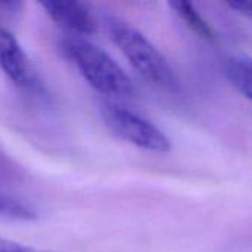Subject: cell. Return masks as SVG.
I'll return each instance as SVG.
<instances>
[{
    "mask_svg": "<svg viewBox=\"0 0 252 252\" xmlns=\"http://www.w3.org/2000/svg\"><path fill=\"white\" fill-rule=\"evenodd\" d=\"M63 56L97 93L109 100L128 99L134 86L127 72L99 46L84 37L66 35L59 43Z\"/></svg>",
    "mask_w": 252,
    "mask_h": 252,
    "instance_id": "6da1fadb",
    "label": "cell"
},
{
    "mask_svg": "<svg viewBox=\"0 0 252 252\" xmlns=\"http://www.w3.org/2000/svg\"><path fill=\"white\" fill-rule=\"evenodd\" d=\"M105 25L114 44L146 81L162 90H179V78L167 58L136 27L117 16H106Z\"/></svg>",
    "mask_w": 252,
    "mask_h": 252,
    "instance_id": "7a4b0ae2",
    "label": "cell"
},
{
    "mask_svg": "<svg viewBox=\"0 0 252 252\" xmlns=\"http://www.w3.org/2000/svg\"><path fill=\"white\" fill-rule=\"evenodd\" d=\"M99 112L106 127L118 139L131 146L157 154H167L171 151V140L168 136L142 114L109 99L99 102Z\"/></svg>",
    "mask_w": 252,
    "mask_h": 252,
    "instance_id": "3957f363",
    "label": "cell"
},
{
    "mask_svg": "<svg viewBox=\"0 0 252 252\" xmlns=\"http://www.w3.org/2000/svg\"><path fill=\"white\" fill-rule=\"evenodd\" d=\"M0 69L22 93L37 99L47 97V89L27 52L18 38L3 27H0Z\"/></svg>",
    "mask_w": 252,
    "mask_h": 252,
    "instance_id": "277c9868",
    "label": "cell"
},
{
    "mask_svg": "<svg viewBox=\"0 0 252 252\" xmlns=\"http://www.w3.org/2000/svg\"><path fill=\"white\" fill-rule=\"evenodd\" d=\"M41 7L61 28L69 35H90L96 32V19L89 7L78 1H44Z\"/></svg>",
    "mask_w": 252,
    "mask_h": 252,
    "instance_id": "5b68a950",
    "label": "cell"
},
{
    "mask_svg": "<svg viewBox=\"0 0 252 252\" xmlns=\"http://www.w3.org/2000/svg\"><path fill=\"white\" fill-rule=\"evenodd\" d=\"M224 72L230 84L247 99L251 97V59L250 56H232L226 61Z\"/></svg>",
    "mask_w": 252,
    "mask_h": 252,
    "instance_id": "8992f818",
    "label": "cell"
},
{
    "mask_svg": "<svg viewBox=\"0 0 252 252\" xmlns=\"http://www.w3.org/2000/svg\"><path fill=\"white\" fill-rule=\"evenodd\" d=\"M170 6L174 9V12L179 15L180 19H183L186 22V25L195 31L196 34H199L201 37L207 38V40H211L214 38V32H213V28L208 25V22L198 13V10L195 9L193 4L190 3H186V1H174V3H170Z\"/></svg>",
    "mask_w": 252,
    "mask_h": 252,
    "instance_id": "52a82bcc",
    "label": "cell"
},
{
    "mask_svg": "<svg viewBox=\"0 0 252 252\" xmlns=\"http://www.w3.org/2000/svg\"><path fill=\"white\" fill-rule=\"evenodd\" d=\"M0 219L16 221H32L37 219V211L27 202L9 195L0 193Z\"/></svg>",
    "mask_w": 252,
    "mask_h": 252,
    "instance_id": "ba28073f",
    "label": "cell"
},
{
    "mask_svg": "<svg viewBox=\"0 0 252 252\" xmlns=\"http://www.w3.org/2000/svg\"><path fill=\"white\" fill-rule=\"evenodd\" d=\"M21 176V168L0 146V183L16 180Z\"/></svg>",
    "mask_w": 252,
    "mask_h": 252,
    "instance_id": "9c48e42d",
    "label": "cell"
},
{
    "mask_svg": "<svg viewBox=\"0 0 252 252\" xmlns=\"http://www.w3.org/2000/svg\"><path fill=\"white\" fill-rule=\"evenodd\" d=\"M0 252H53L47 250H40L35 247H30L21 242H15L10 239L0 238Z\"/></svg>",
    "mask_w": 252,
    "mask_h": 252,
    "instance_id": "30bf717a",
    "label": "cell"
},
{
    "mask_svg": "<svg viewBox=\"0 0 252 252\" xmlns=\"http://www.w3.org/2000/svg\"><path fill=\"white\" fill-rule=\"evenodd\" d=\"M229 6L247 18L251 16V3H229Z\"/></svg>",
    "mask_w": 252,
    "mask_h": 252,
    "instance_id": "8fae6325",
    "label": "cell"
}]
</instances>
